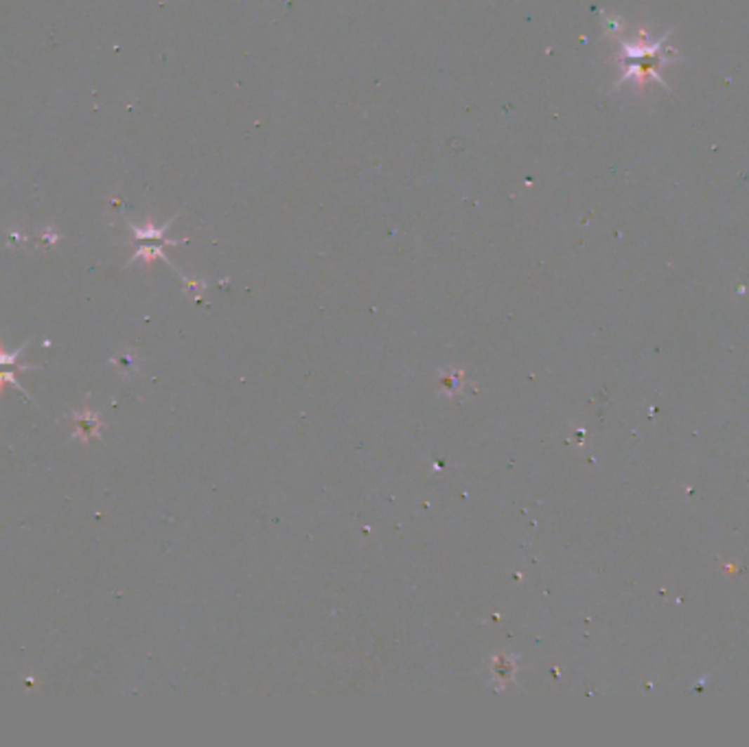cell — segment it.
<instances>
[{"label": "cell", "mask_w": 749, "mask_h": 747, "mask_svg": "<svg viewBox=\"0 0 749 747\" xmlns=\"http://www.w3.org/2000/svg\"><path fill=\"white\" fill-rule=\"evenodd\" d=\"M22 351H25V346H20V349H15V351H3V349H0V364H15Z\"/></svg>", "instance_id": "7a4b0ae2"}, {"label": "cell", "mask_w": 749, "mask_h": 747, "mask_svg": "<svg viewBox=\"0 0 749 747\" xmlns=\"http://www.w3.org/2000/svg\"><path fill=\"white\" fill-rule=\"evenodd\" d=\"M5 384H11V386H15L18 390H22L20 384H18V379H15V373H13V371L0 373V392H3V386H5ZM22 392H25V390H22Z\"/></svg>", "instance_id": "3957f363"}, {"label": "cell", "mask_w": 749, "mask_h": 747, "mask_svg": "<svg viewBox=\"0 0 749 747\" xmlns=\"http://www.w3.org/2000/svg\"><path fill=\"white\" fill-rule=\"evenodd\" d=\"M72 425H75L72 439H79V441L86 443L90 439H95V436H99L101 421H99V416L93 410H81V412L72 414Z\"/></svg>", "instance_id": "6da1fadb"}]
</instances>
